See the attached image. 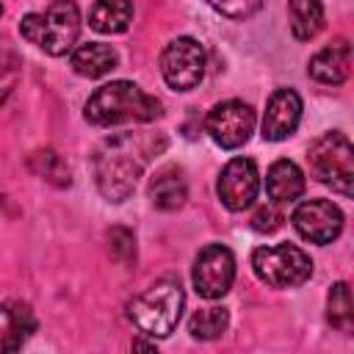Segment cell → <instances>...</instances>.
Returning a JSON list of instances; mask_svg holds the SVG:
<instances>
[{
    "instance_id": "obj_10",
    "label": "cell",
    "mask_w": 354,
    "mask_h": 354,
    "mask_svg": "<svg viewBox=\"0 0 354 354\" xmlns=\"http://www.w3.org/2000/svg\"><path fill=\"white\" fill-rule=\"evenodd\" d=\"M293 227L313 243H332L343 230V213L326 199H307L293 210Z\"/></svg>"
},
{
    "instance_id": "obj_24",
    "label": "cell",
    "mask_w": 354,
    "mask_h": 354,
    "mask_svg": "<svg viewBox=\"0 0 354 354\" xmlns=\"http://www.w3.org/2000/svg\"><path fill=\"white\" fill-rule=\"evenodd\" d=\"M279 224H282V216H279L274 207H260V210L252 216V227H254L257 232H274V230H279Z\"/></svg>"
},
{
    "instance_id": "obj_23",
    "label": "cell",
    "mask_w": 354,
    "mask_h": 354,
    "mask_svg": "<svg viewBox=\"0 0 354 354\" xmlns=\"http://www.w3.org/2000/svg\"><path fill=\"white\" fill-rule=\"evenodd\" d=\"M108 243H111V254H113L116 260L127 263V260L136 257V238H133L130 230H124V227H113V230L108 232Z\"/></svg>"
},
{
    "instance_id": "obj_26",
    "label": "cell",
    "mask_w": 354,
    "mask_h": 354,
    "mask_svg": "<svg viewBox=\"0 0 354 354\" xmlns=\"http://www.w3.org/2000/svg\"><path fill=\"white\" fill-rule=\"evenodd\" d=\"M130 354H158V348H155V346H152L147 337H138V340H133Z\"/></svg>"
},
{
    "instance_id": "obj_25",
    "label": "cell",
    "mask_w": 354,
    "mask_h": 354,
    "mask_svg": "<svg viewBox=\"0 0 354 354\" xmlns=\"http://www.w3.org/2000/svg\"><path fill=\"white\" fill-rule=\"evenodd\" d=\"M213 8H216L218 14H224V17L243 19V17H249V14H257V11L263 8V3H235V6H230V3H216Z\"/></svg>"
},
{
    "instance_id": "obj_4",
    "label": "cell",
    "mask_w": 354,
    "mask_h": 354,
    "mask_svg": "<svg viewBox=\"0 0 354 354\" xmlns=\"http://www.w3.org/2000/svg\"><path fill=\"white\" fill-rule=\"evenodd\" d=\"M183 304H185V296H183L180 282H174V279H160V282H155L152 288H147L141 296H136V299L130 301L127 313H130V321H133L144 335L169 337L171 329H174L177 321H180Z\"/></svg>"
},
{
    "instance_id": "obj_6",
    "label": "cell",
    "mask_w": 354,
    "mask_h": 354,
    "mask_svg": "<svg viewBox=\"0 0 354 354\" xmlns=\"http://www.w3.org/2000/svg\"><path fill=\"white\" fill-rule=\"evenodd\" d=\"M252 268L257 279H263L271 288H296L313 277V260L299 246L290 243L254 249Z\"/></svg>"
},
{
    "instance_id": "obj_1",
    "label": "cell",
    "mask_w": 354,
    "mask_h": 354,
    "mask_svg": "<svg viewBox=\"0 0 354 354\" xmlns=\"http://www.w3.org/2000/svg\"><path fill=\"white\" fill-rule=\"evenodd\" d=\"M155 149H163V141L155 144L152 138L133 133L105 138L94 152V180L100 194L108 202H124L136 191V183Z\"/></svg>"
},
{
    "instance_id": "obj_18",
    "label": "cell",
    "mask_w": 354,
    "mask_h": 354,
    "mask_svg": "<svg viewBox=\"0 0 354 354\" xmlns=\"http://www.w3.org/2000/svg\"><path fill=\"white\" fill-rule=\"evenodd\" d=\"M133 19V6L124 0H102L88 8V25L97 33H122Z\"/></svg>"
},
{
    "instance_id": "obj_21",
    "label": "cell",
    "mask_w": 354,
    "mask_h": 354,
    "mask_svg": "<svg viewBox=\"0 0 354 354\" xmlns=\"http://www.w3.org/2000/svg\"><path fill=\"white\" fill-rule=\"evenodd\" d=\"M30 169L39 174V177H44V180H50L53 185H69V166L61 160V155L58 152H53V149H39V152H33L30 155Z\"/></svg>"
},
{
    "instance_id": "obj_11",
    "label": "cell",
    "mask_w": 354,
    "mask_h": 354,
    "mask_svg": "<svg viewBox=\"0 0 354 354\" xmlns=\"http://www.w3.org/2000/svg\"><path fill=\"white\" fill-rule=\"evenodd\" d=\"M218 199L224 202V207L230 210H246L257 191H260V174H257V166L254 160L249 158H232L224 169H221V177H218Z\"/></svg>"
},
{
    "instance_id": "obj_3",
    "label": "cell",
    "mask_w": 354,
    "mask_h": 354,
    "mask_svg": "<svg viewBox=\"0 0 354 354\" xmlns=\"http://www.w3.org/2000/svg\"><path fill=\"white\" fill-rule=\"evenodd\" d=\"M19 33L44 50L47 55H66L80 33V14L75 3H50L44 11L25 14L19 19Z\"/></svg>"
},
{
    "instance_id": "obj_19",
    "label": "cell",
    "mask_w": 354,
    "mask_h": 354,
    "mask_svg": "<svg viewBox=\"0 0 354 354\" xmlns=\"http://www.w3.org/2000/svg\"><path fill=\"white\" fill-rule=\"evenodd\" d=\"M288 14H290V30L301 41L313 39L324 28V6L321 3L299 0V3H290L288 6Z\"/></svg>"
},
{
    "instance_id": "obj_5",
    "label": "cell",
    "mask_w": 354,
    "mask_h": 354,
    "mask_svg": "<svg viewBox=\"0 0 354 354\" xmlns=\"http://www.w3.org/2000/svg\"><path fill=\"white\" fill-rule=\"evenodd\" d=\"M310 171L318 183L329 185L340 196L354 191V147L343 133H324L310 144Z\"/></svg>"
},
{
    "instance_id": "obj_8",
    "label": "cell",
    "mask_w": 354,
    "mask_h": 354,
    "mask_svg": "<svg viewBox=\"0 0 354 354\" xmlns=\"http://www.w3.org/2000/svg\"><path fill=\"white\" fill-rule=\"evenodd\" d=\"M254 130V111L241 100H224L205 116V133L224 149H238Z\"/></svg>"
},
{
    "instance_id": "obj_15",
    "label": "cell",
    "mask_w": 354,
    "mask_h": 354,
    "mask_svg": "<svg viewBox=\"0 0 354 354\" xmlns=\"http://www.w3.org/2000/svg\"><path fill=\"white\" fill-rule=\"evenodd\" d=\"M266 191L277 205L296 202L304 194V174L293 160H277L266 174Z\"/></svg>"
},
{
    "instance_id": "obj_17",
    "label": "cell",
    "mask_w": 354,
    "mask_h": 354,
    "mask_svg": "<svg viewBox=\"0 0 354 354\" xmlns=\"http://www.w3.org/2000/svg\"><path fill=\"white\" fill-rule=\"evenodd\" d=\"M119 55L113 47L102 44V41H91V44H80L72 53V69L83 77H102L111 69H116Z\"/></svg>"
},
{
    "instance_id": "obj_14",
    "label": "cell",
    "mask_w": 354,
    "mask_h": 354,
    "mask_svg": "<svg viewBox=\"0 0 354 354\" xmlns=\"http://www.w3.org/2000/svg\"><path fill=\"white\" fill-rule=\"evenodd\" d=\"M310 75L318 80V83H326V86H337L348 77L351 72V44L346 39H337L335 44L318 50L313 58H310Z\"/></svg>"
},
{
    "instance_id": "obj_7",
    "label": "cell",
    "mask_w": 354,
    "mask_h": 354,
    "mask_svg": "<svg viewBox=\"0 0 354 354\" xmlns=\"http://www.w3.org/2000/svg\"><path fill=\"white\" fill-rule=\"evenodd\" d=\"M160 72H163V80L174 91H188L194 86H199V80L205 75L202 44L191 36H180V39L169 41L160 53Z\"/></svg>"
},
{
    "instance_id": "obj_2",
    "label": "cell",
    "mask_w": 354,
    "mask_h": 354,
    "mask_svg": "<svg viewBox=\"0 0 354 354\" xmlns=\"http://www.w3.org/2000/svg\"><path fill=\"white\" fill-rule=\"evenodd\" d=\"M160 116V102L130 80H113L100 86L86 102V119L97 127L138 124Z\"/></svg>"
},
{
    "instance_id": "obj_20",
    "label": "cell",
    "mask_w": 354,
    "mask_h": 354,
    "mask_svg": "<svg viewBox=\"0 0 354 354\" xmlns=\"http://www.w3.org/2000/svg\"><path fill=\"white\" fill-rule=\"evenodd\" d=\"M230 324V313L224 307H202L191 315L188 321V332L196 337V340H213V337H221L224 329Z\"/></svg>"
},
{
    "instance_id": "obj_22",
    "label": "cell",
    "mask_w": 354,
    "mask_h": 354,
    "mask_svg": "<svg viewBox=\"0 0 354 354\" xmlns=\"http://www.w3.org/2000/svg\"><path fill=\"white\" fill-rule=\"evenodd\" d=\"M326 318L335 329L348 332L351 329V296H348V285L346 282H335L326 299Z\"/></svg>"
},
{
    "instance_id": "obj_13",
    "label": "cell",
    "mask_w": 354,
    "mask_h": 354,
    "mask_svg": "<svg viewBox=\"0 0 354 354\" xmlns=\"http://www.w3.org/2000/svg\"><path fill=\"white\" fill-rule=\"evenodd\" d=\"M33 329H36V318L25 301L0 304V354H19L22 343Z\"/></svg>"
},
{
    "instance_id": "obj_12",
    "label": "cell",
    "mask_w": 354,
    "mask_h": 354,
    "mask_svg": "<svg viewBox=\"0 0 354 354\" xmlns=\"http://www.w3.org/2000/svg\"><path fill=\"white\" fill-rule=\"evenodd\" d=\"M299 119H301V97L293 88H277L268 97V105L263 113V138L285 141L299 127Z\"/></svg>"
},
{
    "instance_id": "obj_16",
    "label": "cell",
    "mask_w": 354,
    "mask_h": 354,
    "mask_svg": "<svg viewBox=\"0 0 354 354\" xmlns=\"http://www.w3.org/2000/svg\"><path fill=\"white\" fill-rule=\"evenodd\" d=\"M149 199L158 210H177L185 205L188 199V185H185V177L177 166H166L160 169L152 183H149Z\"/></svg>"
},
{
    "instance_id": "obj_9",
    "label": "cell",
    "mask_w": 354,
    "mask_h": 354,
    "mask_svg": "<svg viewBox=\"0 0 354 354\" xmlns=\"http://www.w3.org/2000/svg\"><path fill=\"white\" fill-rule=\"evenodd\" d=\"M235 279V257L227 246L210 243L196 254L194 263V288L205 299H221Z\"/></svg>"
}]
</instances>
